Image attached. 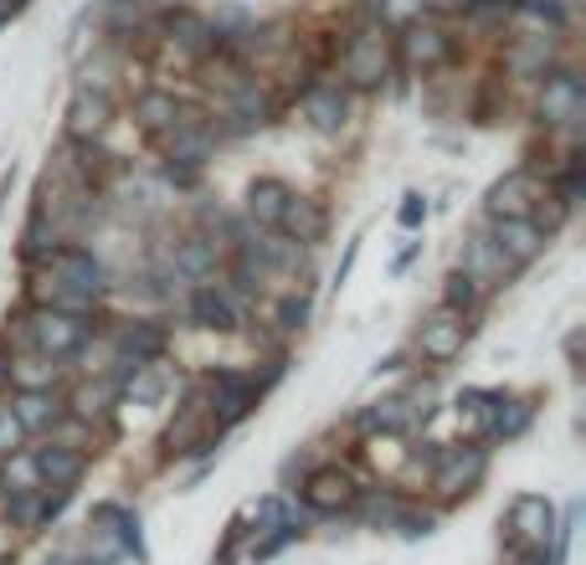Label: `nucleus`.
I'll return each mask as SVG.
<instances>
[{
  "label": "nucleus",
  "mask_w": 586,
  "mask_h": 565,
  "mask_svg": "<svg viewBox=\"0 0 586 565\" xmlns=\"http://www.w3.org/2000/svg\"><path fill=\"white\" fill-rule=\"evenodd\" d=\"M31 329V350L46 360H83L93 340V319H77V313H57V309H36L26 319Z\"/></svg>",
  "instance_id": "f257e3e1"
},
{
  "label": "nucleus",
  "mask_w": 586,
  "mask_h": 565,
  "mask_svg": "<svg viewBox=\"0 0 586 565\" xmlns=\"http://www.w3.org/2000/svg\"><path fill=\"white\" fill-rule=\"evenodd\" d=\"M489 473V447H437L433 458V489L437 499H464Z\"/></svg>",
  "instance_id": "f03ea898"
},
{
  "label": "nucleus",
  "mask_w": 586,
  "mask_h": 565,
  "mask_svg": "<svg viewBox=\"0 0 586 565\" xmlns=\"http://www.w3.org/2000/svg\"><path fill=\"white\" fill-rule=\"evenodd\" d=\"M510 545L514 551H551L556 545V509L545 493L510 499Z\"/></svg>",
  "instance_id": "7ed1b4c3"
},
{
  "label": "nucleus",
  "mask_w": 586,
  "mask_h": 565,
  "mask_svg": "<svg viewBox=\"0 0 586 565\" xmlns=\"http://www.w3.org/2000/svg\"><path fill=\"white\" fill-rule=\"evenodd\" d=\"M206 386H211L206 412H211V422H216V427H237V422L253 417V406L263 402L257 381H253V375H242V371H211Z\"/></svg>",
  "instance_id": "20e7f679"
},
{
  "label": "nucleus",
  "mask_w": 586,
  "mask_h": 565,
  "mask_svg": "<svg viewBox=\"0 0 586 565\" xmlns=\"http://www.w3.org/2000/svg\"><path fill=\"white\" fill-rule=\"evenodd\" d=\"M541 201H545L541 175H535L530 164H520V170H510L504 180H494V191H489L483 211H489V222H510V216H530Z\"/></svg>",
  "instance_id": "39448f33"
},
{
  "label": "nucleus",
  "mask_w": 586,
  "mask_h": 565,
  "mask_svg": "<svg viewBox=\"0 0 586 565\" xmlns=\"http://www.w3.org/2000/svg\"><path fill=\"white\" fill-rule=\"evenodd\" d=\"M222 273V247H216V237L211 232H185L181 242H175V253H170V268L166 278L170 282H211Z\"/></svg>",
  "instance_id": "423d86ee"
},
{
  "label": "nucleus",
  "mask_w": 586,
  "mask_h": 565,
  "mask_svg": "<svg viewBox=\"0 0 586 565\" xmlns=\"http://www.w3.org/2000/svg\"><path fill=\"white\" fill-rule=\"evenodd\" d=\"M464 344H468V319H464V313L437 309V313H427V319H422V329H417V355L422 360L448 365L452 355H464Z\"/></svg>",
  "instance_id": "0eeeda50"
},
{
  "label": "nucleus",
  "mask_w": 586,
  "mask_h": 565,
  "mask_svg": "<svg viewBox=\"0 0 586 565\" xmlns=\"http://www.w3.org/2000/svg\"><path fill=\"white\" fill-rule=\"evenodd\" d=\"M222 119L232 135H253V129L268 124V98H263V88H257L253 77H226Z\"/></svg>",
  "instance_id": "6e6552de"
},
{
  "label": "nucleus",
  "mask_w": 586,
  "mask_h": 565,
  "mask_svg": "<svg viewBox=\"0 0 586 565\" xmlns=\"http://www.w3.org/2000/svg\"><path fill=\"white\" fill-rule=\"evenodd\" d=\"M402 52L412 67H422V73H433V67H448L452 62V36L443 21H433V15H422V21H412L402 36Z\"/></svg>",
  "instance_id": "1a4fd4ad"
},
{
  "label": "nucleus",
  "mask_w": 586,
  "mask_h": 565,
  "mask_svg": "<svg viewBox=\"0 0 586 565\" xmlns=\"http://www.w3.org/2000/svg\"><path fill=\"white\" fill-rule=\"evenodd\" d=\"M185 313H191V324L216 329V334H232V329L242 324L237 298L226 294L222 282H195V288H191V298H185Z\"/></svg>",
  "instance_id": "9d476101"
},
{
  "label": "nucleus",
  "mask_w": 586,
  "mask_h": 565,
  "mask_svg": "<svg viewBox=\"0 0 586 565\" xmlns=\"http://www.w3.org/2000/svg\"><path fill=\"white\" fill-rule=\"evenodd\" d=\"M355 478L345 468H315V473L303 478V504L309 514H340V509L355 504Z\"/></svg>",
  "instance_id": "9b49d317"
},
{
  "label": "nucleus",
  "mask_w": 586,
  "mask_h": 565,
  "mask_svg": "<svg viewBox=\"0 0 586 565\" xmlns=\"http://www.w3.org/2000/svg\"><path fill=\"white\" fill-rule=\"evenodd\" d=\"M582 108H586V88L576 73H551L541 88V124H582Z\"/></svg>",
  "instance_id": "f8f14e48"
},
{
  "label": "nucleus",
  "mask_w": 586,
  "mask_h": 565,
  "mask_svg": "<svg viewBox=\"0 0 586 565\" xmlns=\"http://www.w3.org/2000/svg\"><path fill=\"white\" fill-rule=\"evenodd\" d=\"M489 242L499 247V257H504L510 268H525V263H535V257L545 253V232L530 222V216H510V222H494Z\"/></svg>",
  "instance_id": "ddd939ff"
},
{
  "label": "nucleus",
  "mask_w": 586,
  "mask_h": 565,
  "mask_svg": "<svg viewBox=\"0 0 586 565\" xmlns=\"http://www.w3.org/2000/svg\"><path fill=\"white\" fill-rule=\"evenodd\" d=\"M345 77L355 83V88H381V77H386V36H381V31H361V36H350Z\"/></svg>",
  "instance_id": "4468645a"
},
{
  "label": "nucleus",
  "mask_w": 586,
  "mask_h": 565,
  "mask_svg": "<svg viewBox=\"0 0 586 565\" xmlns=\"http://www.w3.org/2000/svg\"><path fill=\"white\" fill-rule=\"evenodd\" d=\"M36 483L42 489H77L83 483V473H88V458H83V447H36Z\"/></svg>",
  "instance_id": "2eb2a0df"
},
{
  "label": "nucleus",
  "mask_w": 586,
  "mask_h": 565,
  "mask_svg": "<svg viewBox=\"0 0 586 565\" xmlns=\"http://www.w3.org/2000/svg\"><path fill=\"white\" fill-rule=\"evenodd\" d=\"M299 114H303L309 129H319V135H340V129H345L350 104H345V93L334 88V83H315V88H303Z\"/></svg>",
  "instance_id": "dca6fc26"
},
{
  "label": "nucleus",
  "mask_w": 586,
  "mask_h": 565,
  "mask_svg": "<svg viewBox=\"0 0 586 565\" xmlns=\"http://www.w3.org/2000/svg\"><path fill=\"white\" fill-rule=\"evenodd\" d=\"M114 124V98L93 88L73 93V108H67V139H98Z\"/></svg>",
  "instance_id": "f3484780"
},
{
  "label": "nucleus",
  "mask_w": 586,
  "mask_h": 565,
  "mask_svg": "<svg viewBox=\"0 0 586 565\" xmlns=\"http://www.w3.org/2000/svg\"><path fill=\"white\" fill-rule=\"evenodd\" d=\"M288 201H294V185H288V180L263 175V180H253V185H247V216H253L263 232H278Z\"/></svg>",
  "instance_id": "a211bd4d"
},
{
  "label": "nucleus",
  "mask_w": 586,
  "mask_h": 565,
  "mask_svg": "<svg viewBox=\"0 0 586 565\" xmlns=\"http://www.w3.org/2000/svg\"><path fill=\"white\" fill-rule=\"evenodd\" d=\"M458 273H468V278L479 282V288H489L494 278H510V263L499 257V247L489 242V232H473V237L464 242V263H458Z\"/></svg>",
  "instance_id": "6ab92c4d"
},
{
  "label": "nucleus",
  "mask_w": 586,
  "mask_h": 565,
  "mask_svg": "<svg viewBox=\"0 0 586 565\" xmlns=\"http://www.w3.org/2000/svg\"><path fill=\"white\" fill-rule=\"evenodd\" d=\"M324 226H330L324 206H319V201H309V195H294V201H288V211H284V222H278V232H288V242L315 247V242H324Z\"/></svg>",
  "instance_id": "aec40b11"
},
{
  "label": "nucleus",
  "mask_w": 586,
  "mask_h": 565,
  "mask_svg": "<svg viewBox=\"0 0 586 565\" xmlns=\"http://www.w3.org/2000/svg\"><path fill=\"white\" fill-rule=\"evenodd\" d=\"M11 417L21 422V431H52L62 422V402L52 396V391H15L11 402Z\"/></svg>",
  "instance_id": "412c9836"
},
{
  "label": "nucleus",
  "mask_w": 586,
  "mask_h": 565,
  "mask_svg": "<svg viewBox=\"0 0 586 565\" xmlns=\"http://www.w3.org/2000/svg\"><path fill=\"white\" fill-rule=\"evenodd\" d=\"M551 57H556V42H551V36L541 31V36H520V42L504 52V67H510L514 77H535V73L545 77Z\"/></svg>",
  "instance_id": "4be33fe9"
},
{
  "label": "nucleus",
  "mask_w": 586,
  "mask_h": 565,
  "mask_svg": "<svg viewBox=\"0 0 586 565\" xmlns=\"http://www.w3.org/2000/svg\"><path fill=\"white\" fill-rule=\"evenodd\" d=\"M135 119H139V129H150V135H166L170 124L181 119V98H175V93H166V88H145L135 98Z\"/></svg>",
  "instance_id": "5701e85b"
},
{
  "label": "nucleus",
  "mask_w": 586,
  "mask_h": 565,
  "mask_svg": "<svg viewBox=\"0 0 586 565\" xmlns=\"http://www.w3.org/2000/svg\"><path fill=\"white\" fill-rule=\"evenodd\" d=\"M170 391V371L155 360V365H139V371L124 375V402L129 406H160Z\"/></svg>",
  "instance_id": "b1692460"
},
{
  "label": "nucleus",
  "mask_w": 586,
  "mask_h": 565,
  "mask_svg": "<svg viewBox=\"0 0 586 565\" xmlns=\"http://www.w3.org/2000/svg\"><path fill=\"white\" fill-rule=\"evenodd\" d=\"M355 427L361 431H406V402L402 396H386V402H371L365 412H355Z\"/></svg>",
  "instance_id": "393cba45"
},
{
  "label": "nucleus",
  "mask_w": 586,
  "mask_h": 565,
  "mask_svg": "<svg viewBox=\"0 0 586 565\" xmlns=\"http://www.w3.org/2000/svg\"><path fill=\"white\" fill-rule=\"evenodd\" d=\"M11 381L21 391H52V386H57V360H46V355L11 360Z\"/></svg>",
  "instance_id": "a878e982"
},
{
  "label": "nucleus",
  "mask_w": 586,
  "mask_h": 565,
  "mask_svg": "<svg viewBox=\"0 0 586 565\" xmlns=\"http://www.w3.org/2000/svg\"><path fill=\"white\" fill-rule=\"evenodd\" d=\"M530 417H535V406L530 402H504V396H499L494 412H489V431L510 443V437H520V431L530 427Z\"/></svg>",
  "instance_id": "bb28decb"
},
{
  "label": "nucleus",
  "mask_w": 586,
  "mask_h": 565,
  "mask_svg": "<svg viewBox=\"0 0 586 565\" xmlns=\"http://www.w3.org/2000/svg\"><path fill=\"white\" fill-rule=\"evenodd\" d=\"M479 298H483V288L468 278V273H458V268L448 273V282H443V309H452V313H464L468 319V313L479 309Z\"/></svg>",
  "instance_id": "cd10ccee"
},
{
  "label": "nucleus",
  "mask_w": 586,
  "mask_h": 565,
  "mask_svg": "<svg viewBox=\"0 0 586 565\" xmlns=\"http://www.w3.org/2000/svg\"><path fill=\"white\" fill-rule=\"evenodd\" d=\"M166 31H170V42L191 46V52H206V46H211V26L201 21V15H191V11H175L166 21Z\"/></svg>",
  "instance_id": "c85d7f7f"
},
{
  "label": "nucleus",
  "mask_w": 586,
  "mask_h": 565,
  "mask_svg": "<svg viewBox=\"0 0 586 565\" xmlns=\"http://www.w3.org/2000/svg\"><path fill=\"white\" fill-rule=\"evenodd\" d=\"M433 524H437V514H427V509H412V504L402 499V509H396L391 530H402L406 540H422V535H433Z\"/></svg>",
  "instance_id": "c756f323"
},
{
  "label": "nucleus",
  "mask_w": 586,
  "mask_h": 565,
  "mask_svg": "<svg viewBox=\"0 0 586 565\" xmlns=\"http://www.w3.org/2000/svg\"><path fill=\"white\" fill-rule=\"evenodd\" d=\"M309 294H288L284 303H278V313H273V319H278V329H284V334H299L303 324H309Z\"/></svg>",
  "instance_id": "7c9ffc66"
},
{
  "label": "nucleus",
  "mask_w": 586,
  "mask_h": 565,
  "mask_svg": "<svg viewBox=\"0 0 586 565\" xmlns=\"http://www.w3.org/2000/svg\"><path fill=\"white\" fill-rule=\"evenodd\" d=\"M464 11L473 26H489V21H504L510 11H520V0H464Z\"/></svg>",
  "instance_id": "2f4dec72"
},
{
  "label": "nucleus",
  "mask_w": 586,
  "mask_h": 565,
  "mask_svg": "<svg viewBox=\"0 0 586 565\" xmlns=\"http://www.w3.org/2000/svg\"><path fill=\"white\" fill-rule=\"evenodd\" d=\"M299 535H303L299 524H278V530H268V535H263V540L253 545V561H273V555L288 551V545H294Z\"/></svg>",
  "instance_id": "473e14b6"
},
{
  "label": "nucleus",
  "mask_w": 586,
  "mask_h": 565,
  "mask_svg": "<svg viewBox=\"0 0 586 565\" xmlns=\"http://www.w3.org/2000/svg\"><path fill=\"white\" fill-rule=\"evenodd\" d=\"M6 483H11V489H42V483H36V462L31 458H6Z\"/></svg>",
  "instance_id": "72a5a7b5"
},
{
  "label": "nucleus",
  "mask_w": 586,
  "mask_h": 565,
  "mask_svg": "<svg viewBox=\"0 0 586 565\" xmlns=\"http://www.w3.org/2000/svg\"><path fill=\"white\" fill-rule=\"evenodd\" d=\"M396 216H402V226H422L427 222V201H422V195H406Z\"/></svg>",
  "instance_id": "f704fd0d"
},
{
  "label": "nucleus",
  "mask_w": 586,
  "mask_h": 565,
  "mask_svg": "<svg viewBox=\"0 0 586 565\" xmlns=\"http://www.w3.org/2000/svg\"><path fill=\"white\" fill-rule=\"evenodd\" d=\"M520 11H535V15H545V21H566V11H561V0H520Z\"/></svg>",
  "instance_id": "c9c22d12"
},
{
  "label": "nucleus",
  "mask_w": 586,
  "mask_h": 565,
  "mask_svg": "<svg viewBox=\"0 0 586 565\" xmlns=\"http://www.w3.org/2000/svg\"><path fill=\"white\" fill-rule=\"evenodd\" d=\"M15 555V535H11V524H0V561H11Z\"/></svg>",
  "instance_id": "e433bc0d"
},
{
  "label": "nucleus",
  "mask_w": 586,
  "mask_h": 565,
  "mask_svg": "<svg viewBox=\"0 0 586 565\" xmlns=\"http://www.w3.org/2000/svg\"><path fill=\"white\" fill-rule=\"evenodd\" d=\"M417 253H422V242H412V247H406V253L396 257V273H406V268H412V263H417Z\"/></svg>",
  "instance_id": "4c0bfd02"
},
{
  "label": "nucleus",
  "mask_w": 586,
  "mask_h": 565,
  "mask_svg": "<svg viewBox=\"0 0 586 565\" xmlns=\"http://www.w3.org/2000/svg\"><path fill=\"white\" fill-rule=\"evenodd\" d=\"M11 386V355H6V344H0V391Z\"/></svg>",
  "instance_id": "58836bf2"
},
{
  "label": "nucleus",
  "mask_w": 586,
  "mask_h": 565,
  "mask_svg": "<svg viewBox=\"0 0 586 565\" xmlns=\"http://www.w3.org/2000/svg\"><path fill=\"white\" fill-rule=\"evenodd\" d=\"M46 565H67V561H46Z\"/></svg>",
  "instance_id": "ea45409f"
}]
</instances>
